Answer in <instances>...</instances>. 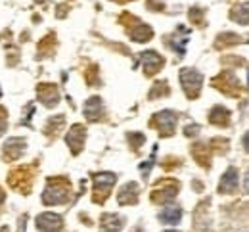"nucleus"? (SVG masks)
Masks as SVG:
<instances>
[{
	"instance_id": "obj_1",
	"label": "nucleus",
	"mask_w": 249,
	"mask_h": 232,
	"mask_svg": "<svg viewBox=\"0 0 249 232\" xmlns=\"http://www.w3.org/2000/svg\"><path fill=\"white\" fill-rule=\"evenodd\" d=\"M180 83L188 96H197L201 89V75L196 69H182L180 71Z\"/></svg>"
},
{
	"instance_id": "obj_2",
	"label": "nucleus",
	"mask_w": 249,
	"mask_h": 232,
	"mask_svg": "<svg viewBox=\"0 0 249 232\" xmlns=\"http://www.w3.org/2000/svg\"><path fill=\"white\" fill-rule=\"evenodd\" d=\"M92 178H94V188H96V199H100L107 196V192L115 184V178L117 177L113 173H98V175H94Z\"/></svg>"
},
{
	"instance_id": "obj_3",
	"label": "nucleus",
	"mask_w": 249,
	"mask_h": 232,
	"mask_svg": "<svg viewBox=\"0 0 249 232\" xmlns=\"http://www.w3.org/2000/svg\"><path fill=\"white\" fill-rule=\"evenodd\" d=\"M63 227V221L56 213H42L36 217V229L40 232H58Z\"/></svg>"
},
{
	"instance_id": "obj_4",
	"label": "nucleus",
	"mask_w": 249,
	"mask_h": 232,
	"mask_svg": "<svg viewBox=\"0 0 249 232\" xmlns=\"http://www.w3.org/2000/svg\"><path fill=\"white\" fill-rule=\"evenodd\" d=\"M67 196H69L67 186H56V184L50 182L46 186L44 194H42V199H44L46 205H52V203H63L67 199Z\"/></svg>"
},
{
	"instance_id": "obj_5",
	"label": "nucleus",
	"mask_w": 249,
	"mask_h": 232,
	"mask_svg": "<svg viewBox=\"0 0 249 232\" xmlns=\"http://www.w3.org/2000/svg\"><path fill=\"white\" fill-rule=\"evenodd\" d=\"M157 123V127H159V131L161 134H171L175 131V123H177V115L173 113V111H169V109H165V111H161V113H157L156 119H154Z\"/></svg>"
},
{
	"instance_id": "obj_6",
	"label": "nucleus",
	"mask_w": 249,
	"mask_h": 232,
	"mask_svg": "<svg viewBox=\"0 0 249 232\" xmlns=\"http://www.w3.org/2000/svg\"><path fill=\"white\" fill-rule=\"evenodd\" d=\"M85 127L83 125H75V127H71V131L67 133V144H69V148L75 152V154H79L81 152V148H83V144H85Z\"/></svg>"
},
{
	"instance_id": "obj_7",
	"label": "nucleus",
	"mask_w": 249,
	"mask_h": 232,
	"mask_svg": "<svg viewBox=\"0 0 249 232\" xmlns=\"http://www.w3.org/2000/svg\"><path fill=\"white\" fill-rule=\"evenodd\" d=\"M123 225H124L123 217H121V215H111V213L104 215L102 221H100L102 232H119L123 229Z\"/></svg>"
},
{
	"instance_id": "obj_8",
	"label": "nucleus",
	"mask_w": 249,
	"mask_h": 232,
	"mask_svg": "<svg viewBox=\"0 0 249 232\" xmlns=\"http://www.w3.org/2000/svg\"><path fill=\"white\" fill-rule=\"evenodd\" d=\"M142 66H144V69H146L148 75H152V73H156L157 69L163 66V58H161L157 52L148 50V52L142 54Z\"/></svg>"
},
{
	"instance_id": "obj_9",
	"label": "nucleus",
	"mask_w": 249,
	"mask_h": 232,
	"mask_svg": "<svg viewBox=\"0 0 249 232\" xmlns=\"http://www.w3.org/2000/svg\"><path fill=\"white\" fill-rule=\"evenodd\" d=\"M236 186H238V171L236 169H228L220 178V188L218 190L224 192V194H230V192L236 190Z\"/></svg>"
},
{
	"instance_id": "obj_10",
	"label": "nucleus",
	"mask_w": 249,
	"mask_h": 232,
	"mask_svg": "<svg viewBox=\"0 0 249 232\" xmlns=\"http://www.w3.org/2000/svg\"><path fill=\"white\" fill-rule=\"evenodd\" d=\"M119 203L121 205H126V203H136V199H138V184L136 182H128V184H124L123 188H121V192H119Z\"/></svg>"
},
{
	"instance_id": "obj_11",
	"label": "nucleus",
	"mask_w": 249,
	"mask_h": 232,
	"mask_svg": "<svg viewBox=\"0 0 249 232\" xmlns=\"http://www.w3.org/2000/svg\"><path fill=\"white\" fill-rule=\"evenodd\" d=\"M102 100L100 98H90L87 104H85V115H87V119H90V121H94V119H98L100 115H102Z\"/></svg>"
},
{
	"instance_id": "obj_12",
	"label": "nucleus",
	"mask_w": 249,
	"mask_h": 232,
	"mask_svg": "<svg viewBox=\"0 0 249 232\" xmlns=\"http://www.w3.org/2000/svg\"><path fill=\"white\" fill-rule=\"evenodd\" d=\"M180 215H182V211H180V207H177V205H169V207H165V209L161 211V215H159V219H161L163 223H169V225H175V223H178V221H180Z\"/></svg>"
},
{
	"instance_id": "obj_13",
	"label": "nucleus",
	"mask_w": 249,
	"mask_h": 232,
	"mask_svg": "<svg viewBox=\"0 0 249 232\" xmlns=\"http://www.w3.org/2000/svg\"><path fill=\"white\" fill-rule=\"evenodd\" d=\"M23 148H25V142H21L19 138H12L10 142L4 144V154H6L10 160H14V158H18V156L23 152Z\"/></svg>"
},
{
	"instance_id": "obj_14",
	"label": "nucleus",
	"mask_w": 249,
	"mask_h": 232,
	"mask_svg": "<svg viewBox=\"0 0 249 232\" xmlns=\"http://www.w3.org/2000/svg\"><path fill=\"white\" fill-rule=\"evenodd\" d=\"M232 16H234V19L240 21V23H249V2L240 4V6L232 12Z\"/></svg>"
},
{
	"instance_id": "obj_15",
	"label": "nucleus",
	"mask_w": 249,
	"mask_h": 232,
	"mask_svg": "<svg viewBox=\"0 0 249 232\" xmlns=\"http://www.w3.org/2000/svg\"><path fill=\"white\" fill-rule=\"evenodd\" d=\"M209 119H211V123H217V125H222V123H224V121L228 119V111H224L222 107H215V109L211 111Z\"/></svg>"
},
{
	"instance_id": "obj_16",
	"label": "nucleus",
	"mask_w": 249,
	"mask_h": 232,
	"mask_svg": "<svg viewBox=\"0 0 249 232\" xmlns=\"http://www.w3.org/2000/svg\"><path fill=\"white\" fill-rule=\"evenodd\" d=\"M130 36H132L134 40H140V42H142V40H148V38L152 36V29H150V27H146V25H140L136 31H132V33H130Z\"/></svg>"
},
{
	"instance_id": "obj_17",
	"label": "nucleus",
	"mask_w": 249,
	"mask_h": 232,
	"mask_svg": "<svg viewBox=\"0 0 249 232\" xmlns=\"http://www.w3.org/2000/svg\"><path fill=\"white\" fill-rule=\"evenodd\" d=\"M6 131V111L4 107H0V134Z\"/></svg>"
},
{
	"instance_id": "obj_18",
	"label": "nucleus",
	"mask_w": 249,
	"mask_h": 232,
	"mask_svg": "<svg viewBox=\"0 0 249 232\" xmlns=\"http://www.w3.org/2000/svg\"><path fill=\"white\" fill-rule=\"evenodd\" d=\"M244 148H246V150L249 152V133L244 136Z\"/></svg>"
},
{
	"instance_id": "obj_19",
	"label": "nucleus",
	"mask_w": 249,
	"mask_h": 232,
	"mask_svg": "<svg viewBox=\"0 0 249 232\" xmlns=\"http://www.w3.org/2000/svg\"><path fill=\"white\" fill-rule=\"evenodd\" d=\"M246 190L249 192V171H248V175H246Z\"/></svg>"
},
{
	"instance_id": "obj_20",
	"label": "nucleus",
	"mask_w": 249,
	"mask_h": 232,
	"mask_svg": "<svg viewBox=\"0 0 249 232\" xmlns=\"http://www.w3.org/2000/svg\"><path fill=\"white\" fill-rule=\"evenodd\" d=\"M4 201V194H2V190H0V203Z\"/></svg>"
},
{
	"instance_id": "obj_21",
	"label": "nucleus",
	"mask_w": 249,
	"mask_h": 232,
	"mask_svg": "<svg viewBox=\"0 0 249 232\" xmlns=\"http://www.w3.org/2000/svg\"><path fill=\"white\" fill-rule=\"evenodd\" d=\"M167 232H177V231H167Z\"/></svg>"
},
{
	"instance_id": "obj_22",
	"label": "nucleus",
	"mask_w": 249,
	"mask_h": 232,
	"mask_svg": "<svg viewBox=\"0 0 249 232\" xmlns=\"http://www.w3.org/2000/svg\"><path fill=\"white\" fill-rule=\"evenodd\" d=\"M0 94H2V92H0Z\"/></svg>"
}]
</instances>
